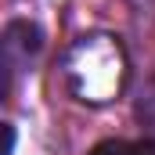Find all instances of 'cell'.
<instances>
[{"label": "cell", "instance_id": "1", "mask_svg": "<svg viewBox=\"0 0 155 155\" xmlns=\"http://www.w3.org/2000/svg\"><path fill=\"white\" fill-rule=\"evenodd\" d=\"M90 155H155V148L144 141H101Z\"/></svg>", "mask_w": 155, "mask_h": 155}]
</instances>
